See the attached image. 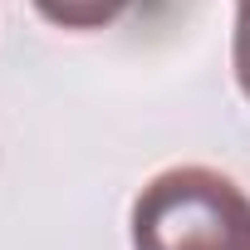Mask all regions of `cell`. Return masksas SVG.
<instances>
[{"mask_svg":"<svg viewBox=\"0 0 250 250\" xmlns=\"http://www.w3.org/2000/svg\"><path fill=\"white\" fill-rule=\"evenodd\" d=\"M230 64H235V83L250 98V0H235V40H230Z\"/></svg>","mask_w":250,"mask_h":250,"instance_id":"3957f363","label":"cell"},{"mask_svg":"<svg viewBox=\"0 0 250 250\" xmlns=\"http://www.w3.org/2000/svg\"><path fill=\"white\" fill-rule=\"evenodd\" d=\"M133 250H250V196L216 167H167L133 196Z\"/></svg>","mask_w":250,"mask_h":250,"instance_id":"6da1fadb","label":"cell"},{"mask_svg":"<svg viewBox=\"0 0 250 250\" xmlns=\"http://www.w3.org/2000/svg\"><path fill=\"white\" fill-rule=\"evenodd\" d=\"M30 5H35L49 25L83 35V30H108L123 10L133 5V0H30Z\"/></svg>","mask_w":250,"mask_h":250,"instance_id":"7a4b0ae2","label":"cell"}]
</instances>
